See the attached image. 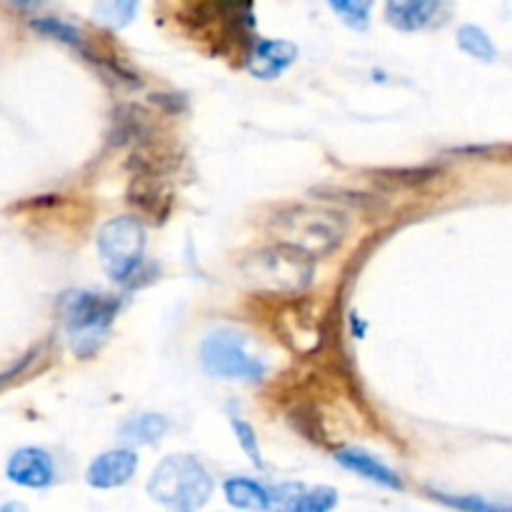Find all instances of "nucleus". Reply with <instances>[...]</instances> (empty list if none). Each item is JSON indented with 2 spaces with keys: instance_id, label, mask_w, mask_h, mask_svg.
Instances as JSON below:
<instances>
[{
  "instance_id": "obj_1",
  "label": "nucleus",
  "mask_w": 512,
  "mask_h": 512,
  "mask_svg": "<svg viewBox=\"0 0 512 512\" xmlns=\"http://www.w3.org/2000/svg\"><path fill=\"white\" fill-rule=\"evenodd\" d=\"M213 478L193 455H168L148 480V495L155 503L178 512H195L213 495Z\"/></svg>"
},
{
  "instance_id": "obj_2",
  "label": "nucleus",
  "mask_w": 512,
  "mask_h": 512,
  "mask_svg": "<svg viewBox=\"0 0 512 512\" xmlns=\"http://www.w3.org/2000/svg\"><path fill=\"white\" fill-rule=\"evenodd\" d=\"M200 365L210 378L258 385L268 375V360L253 350L248 335L238 330H215L200 345Z\"/></svg>"
},
{
  "instance_id": "obj_3",
  "label": "nucleus",
  "mask_w": 512,
  "mask_h": 512,
  "mask_svg": "<svg viewBox=\"0 0 512 512\" xmlns=\"http://www.w3.org/2000/svg\"><path fill=\"white\" fill-rule=\"evenodd\" d=\"M120 313V300L100 293H68L63 298V325L78 358H93Z\"/></svg>"
},
{
  "instance_id": "obj_4",
  "label": "nucleus",
  "mask_w": 512,
  "mask_h": 512,
  "mask_svg": "<svg viewBox=\"0 0 512 512\" xmlns=\"http://www.w3.org/2000/svg\"><path fill=\"white\" fill-rule=\"evenodd\" d=\"M145 235L143 223L133 215L110 218L98 233V258L108 278L118 285H130L143 268Z\"/></svg>"
},
{
  "instance_id": "obj_5",
  "label": "nucleus",
  "mask_w": 512,
  "mask_h": 512,
  "mask_svg": "<svg viewBox=\"0 0 512 512\" xmlns=\"http://www.w3.org/2000/svg\"><path fill=\"white\" fill-rule=\"evenodd\" d=\"M278 243L290 245L310 258H323L333 253L345 238V223L338 213L330 210H290L275 220Z\"/></svg>"
},
{
  "instance_id": "obj_6",
  "label": "nucleus",
  "mask_w": 512,
  "mask_h": 512,
  "mask_svg": "<svg viewBox=\"0 0 512 512\" xmlns=\"http://www.w3.org/2000/svg\"><path fill=\"white\" fill-rule=\"evenodd\" d=\"M245 278L270 293H303L313 280V258L290 245L260 250L243 263Z\"/></svg>"
},
{
  "instance_id": "obj_7",
  "label": "nucleus",
  "mask_w": 512,
  "mask_h": 512,
  "mask_svg": "<svg viewBox=\"0 0 512 512\" xmlns=\"http://www.w3.org/2000/svg\"><path fill=\"white\" fill-rule=\"evenodd\" d=\"M298 55V45L290 43V40L258 38L253 48L248 50L245 68L258 80H278L280 75L288 73V68L298 60Z\"/></svg>"
},
{
  "instance_id": "obj_8",
  "label": "nucleus",
  "mask_w": 512,
  "mask_h": 512,
  "mask_svg": "<svg viewBox=\"0 0 512 512\" xmlns=\"http://www.w3.org/2000/svg\"><path fill=\"white\" fill-rule=\"evenodd\" d=\"M8 478L20 488L30 490H45L53 485L55 480V463L50 458L48 450L43 448H20L10 455L8 468H5Z\"/></svg>"
},
{
  "instance_id": "obj_9",
  "label": "nucleus",
  "mask_w": 512,
  "mask_h": 512,
  "mask_svg": "<svg viewBox=\"0 0 512 512\" xmlns=\"http://www.w3.org/2000/svg\"><path fill=\"white\" fill-rule=\"evenodd\" d=\"M135 470H138V455H135V450L115 448L98 455V458L90 463L85 480H88L90 488L95 490H113L130 483Z\"/></svg>"
},
{
  "instance_id": "obj_10",
  "label": "nucleus",
  "mask_w": 512,
  "mask_h": 512,
  "mask_svg": "<svg viewBox=\"0 0 512 512\" xmlns=\"http://www.w3.org/2000/svg\"><path fill=\"white\" fill-rule=\"evenodd\" d=\"M445 0H385V20L400 33H420L440 18Z\"/></svg>"
},
{
  "instance_id": "obj_11",
  "label": "nucleus",
  "mask_w": 512,
  "mask_h": 512,
  "mask_svg": "<svg viewBox=\"0 0 512 512\" xmlns=\"http://www.w3.org/2000/svg\"><path fill=\"white\" fill-rule=\"evenodd\" d=\"M335 460H338L340 468L350 470V473H355L358 478L363 480H370L373 485H378V488H385V490H403V480H400V475L395 473L393 468H388L385 463H380L375 455L365 453V450H358V448H348V450H340L338 455H335Z\"/></svg>"
},
{
  "instance_id": "obj_12",
  "label": "nucleus",
  "mask_w": 512,
  "mask_h": 512,
  "mask_svg": "<svg viewBox=\"0 0 512 512\" xmlns=\"http://www.w3.org/2000/svg\"><path fill=\"white\" fill-rule=\"evenodd\" d=\"M225 500L233 508L248 510V512H268L273 508V495L270 488L255 483L250 478H228L223 485Z\"/></svg>"
},
{
  "instance_id": "obj_13",
  "label": "nucleus",
  "mask_w": 512,
  "mask_h": 512,
  "mask_svg": "<svg viewBox=\"0 0 512 512\" xmlns=\"http://www.w3.org/2000/svg\"><path fill=\"white\" fill-rule=\"evenodd\" d=\"M170 423L158 413H143V415H133V418L125 420L120 425L118 435L123 443L128 445H155L158 440H163L168 435Z\"/></svg>"
},
{
  "instance_id": "obj_14",
  "label": "nucleus",
  "mask_w": 512,
  "mask_h": 512,
  "mask_svg": "<svg viewBox=\"0 0 512 512\" xmlns=\"http://www.w3.org/2000/svg\"><path fill=\"white\" fill-rule=\"evenodd\" d=\"M140 0H95L93 18L95 23L108 30H123L135 20Z\"/></svg>"
},
{
  "instance_id": "obj_15",
  "label": "nucleus",
  "mask_w": 512,
  "mask_h": 512,
  "mask_svg": "<svg viewBox=\"0 0 512 512\" xmlns=\"http://www.w3.org/2000/svg\"><path fill=\"white\" fill-rule=\"evenodd\" d=\"M458 45L463 53H468L470 58L475 60H483V63H493L495 55H498L490 35L473 23L463 25V28L458 30Z\"/></svg>"
},
{
  "instance_id": "obj_16",
  "label": "nucleus",
  "mask_w": 512,
  "mask_h": 512,
  "mask_svg": "<svg viewBox=\"0 0 512 512\" xmlns=\"http://www.w3.org/2000/svg\"><path fill=\"white\" fill-rule=\"evenodd\" d=\"M328 5L348 28L358 30V33H365L370 28L375 0H328Z\"/></svg>"
},
{
  "instance_id": "obj_17",
  "label": "nucleus",
  "mask_w": 512,
  "mask_h": 512,
  "mask_svg": "<svg viewBox=\"0 0 512 512\" xmlns=\"http://www.w3.org/2000/svg\"><path fill=\"white\" fill-rule=\"evenodd\" d=\"M430 498L438 500L445 508H453L460 512H512V505L493 503V500H485L480 498V495H450L440 493V490H430Z\"/></svg>"
},
{
  "instance_id": "obj_18",
  "label": "nucleus",
  "mask_w": 512,
  "mask_h": 512,
  "mask_svg": "<svg viewBox=\"0 0 512 512\" xmlns=\"http://www.w3.org/2000/svg\"><path fill=\"white\" fill-rule=\"evenodd\" d=\"M335 505H338V490L330 485H318L313 490H305L290 512H333Z\"/></svg>"
},
{
  "instance_id": "obj_19",
  "label": "nucleus",
  "mask_w": 512,
  "mask_h": 512,
  "mask_svg": "<svg viewBox=\"0 0 512 512\" xmlns=\"http://www.w3.org/2000/svg\"><path fill=\"white\" fill-rule=\"evenodd\" d=\"M33 28L38 30V33L48 35V38H53V40H60V43H65V45H73V48H78V50L85 48L80 30L73 28L70 23H63V20H58V18H35Z\"/></svg>"
},
{
  "instance_id": "obj_20",
  "label": "nucleus",
  "mask_w": 512,
  "mask_h": 512,
  "mask_svg": "<svg viewBox=\"0 0 512 512\" xmlns=\"http://www.w3.org/2000/svg\"><path fill=\"white\" fill-rule=\"evenodd\" d=\"M233 430H235V438H238L240 448L245 450L250 460H253L258 468H263V458H260V445H258V435H255L253 425L243 418H233Z\"/></svg>"
},
{
  "instance_id": "obj_21",
  "label": "nucleus",
  "mask_w": 512,
  "mask_h": 512,
  "mask_svg": "<svg viewBox=\"0 0 512 512\" xmlns=\"http://www.w3.org/2000/svg\"><path fill=\"white\" fill-rule=\"evenodd\" d=\"M0 512H18V508H15L13 503H8V505H3V510H0Z\"/></svg>"
},
{
  "instance_id": "obj_22",
  "label": "nucleus",
  "mask_w": 512,
  "mask_h": 512,
  "mask_svg": "<svg viewBox=\"0 0 512 512\" xmlns=\"http://www.w3.org/2000/svg\"><path fill=\"white\" fill-rule=\"evenodd\" d=\"M13 3H18V5H30V3H33V0H13Z\"/></svg>"
}]
</instances>
